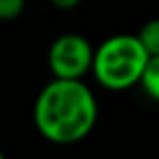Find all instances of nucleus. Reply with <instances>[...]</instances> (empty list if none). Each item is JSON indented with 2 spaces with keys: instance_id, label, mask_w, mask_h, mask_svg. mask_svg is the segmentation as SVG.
<instances>
[{
  "instance_id": "f257e3e1",
  "label": "nucleus",
  "mask_w": 159,
  "mask_h": 159,
  "mask_svg": "<svg viewBox=\"0 0 159 159\" xmlns=\"http://www.w3.org/2000/svg\"><path fill=\"white\" fill-rule=\"evenodd\" d=\"M97 117V99L83 79H52L34 103L36 129L57 145L83 141L93 131Z\"/></svg>"
},
{
  "instance_id": "f03ea898",
  "label": "nucleus",
  "mask_w": 159,
  "mask_h": 159,
  "mask_svg": "<svg viewBox=\"0 0 159 159\" xmlns=\"http://www.w3.org/2000/svg\"><path fill=\"white\" fill-rule=\"evenodd\" d=\"M149 61L137 34H115L95 48L93 75L97 83L111 91H123L137 85Z\"/></svg>"
},
{
  "instance_id": "7ed1b4c3",
  "label": "nucleus",
  "mask_w": 159,
  "mask_h": 159,
  "mask_svg": "<svg viewBox=\"0 0 159 159\" xmlns=\"http://www.w3.org/2000/svg\"><path fill=\"white\" fill-rule=\"evenodd\" d=\"M95 48L85 36L69 32L51 44L48 66L54 79H83L93 69Z\"/></svg>"
},
{
  "instance_id": "20e7f679",
  "label": "nucleus",
  "mask_w": 159,
  "mask_h": 159,
  "mask_svg": "<svg viewBox=\"0 0 159 159\" xmlns=\"http://www.w3.org/2000/svg\"><path fill=\"white\" fill-rule=\"evenodd\" d=\"M139 83H141V87H143L145 95L159 103V54L157 57H149Z\"/></svg>"
},
{
  "instance_id": "39448f33",
  "label": "nucleus",
  "mask_w": 159,
  "mask_h": 159,
  "mask_svg": "<svg viewBox=\"0 0 159 159\" xmlns=\"http://www.w3.org/2000/svg\"><path fill=\"white\" fill-rule=\"evenodd\" d=\"M143 48L147 51L149 57H157L159 54V18L147 20L137 32Z\"/></svg>"
},
{
  "instance_id": "423d86ee",
  "label": "nucleus",
  "mask_w": 159,
  "mask_h": 159,
  "mask_svg": "<svg viewBox=\"0 0 159 159\" xmlns=\"http://www.w3.org/2000/svg\"><path fill=\"white\" fill-rule=\"evenodd\" d=\"M26 0H0V20H14L22 14Z\"/></svg>"
},
{
  "instance_id": "0eeeda50",
  "label": "nucleus",
  "mask_w": 159,
  "mask_h": 159,
  "mask_svg": "<svg viewBox=\"0 0 159 159\" xmlns=\"http://www.w3.org/2000/svg\"><path fill=\"white\" fill-rule=\"evenodd\" d=\"M83 0H51L52 6L61 8V10H70V8H75L77 4H81Z\"/></svg>"
},
{
  "instance_id": "6e6552de",
  "label": "nucleus",
  "mask_w": 159,
  "mask_h": 159,
  "mask_svg": "<svg viewBox=\"0 0 159 159\" xmlns=\"http://www.w3.org/2000/svg\"><path fill=\"white\" fill-rule=\"evenodd\" d=\"M0 159H6V157H4V153H2V151H0Z\"/></svg>"
}]
</instances>
